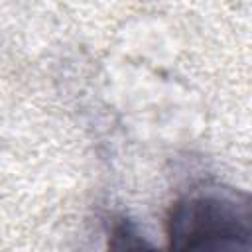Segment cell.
Segmentation results:
<instances>
[{
  "instance_id": "1",
  "label": "cell",
  "mask_w": 252,
  "mask_h": 252,
  "mask_svg": "<svg viewBox=\"0 0 252 252\" xmlns=\"http://www.w3.org/2000/svg\"><path fill=\"white\" fill-rule=\"evenodd\" d=\"M169 252H252L246 193L205 185L181 195L167 217Z\"/></svg>"
},
{
  "instance_id": "2",
  "label": "cell",
  "mask_w": 252,
  "mask_h": 252,
  "mask_svg": "<svg viewBox=\"0 0 252 252\" xmlns=\"http://www.w3.org/2000/svg\"><path fill=\"white\" fill-rule=\"evenodd\" d=\"M104 252H161L128 219H116L106 236Z\"/></svg>"
}]
</instances>
